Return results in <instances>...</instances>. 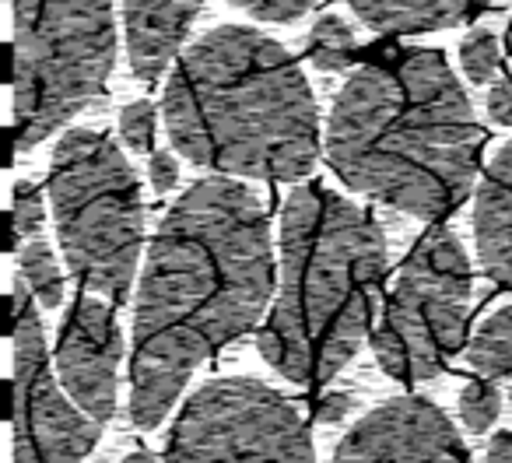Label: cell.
Wrapping results in <instances>:
<instances>
[{"instance_id":"obj_10","label":"cell","mask_w":512,"mask_h":463,"mask_svg":"<svg viewBox=\"0 0 512 463\" xmlns=\"http://www.w3.org/2000/svg\"><path fill=\"white\" fill-rule=\"evenodd\" d=\"M467 442L439 404L425 397H400L369 411L348 428L334 449L341 463H379V460H467Z\"/></svg>"},{"instance_id":"obj_19","label":"cell","mask_w":512,"mask_h":463,"mask_svg":"<svg viewBox=\"0 0 512 463\" xmlns=\"http://www.w3.org/2000/svg\"><path fill=\"white\" fill-rule=\"evenodd\" d=\"M498 39L488 29H474L467 39L460 43V64L474 85H484L498 74Z\"/></svg>"},{"instance_id":"obj_3","label":"cell","mask_w":512,"mask_h":463,"mask_svg":"<svg viewBox=\"0 0 512 463\" xmlns=\"http://www.w3.org/2000/svg\"><path fill=\"white\" fill-rule=\"evenodd\" d=\"M162 116L179 155L225 176L302 179L323 148L306 74L246 25H218L179 53Z\"/></svg>"},{"instance_id":"obj_21","label":"cell","mask_w":512,"mask_h":463,"mask_svg":"<svg viewBox=\"0 0 512 463\" xmlns=\"http://www.w3.org/2000/svg\"><path fill=\"white\" fill-rule=\"evenodd\" d=\"M120 134L134 151H151V144H155V106L148 99L130 102L120 113Z\"/></svg>"},{"instance_id":"obj_15","label":"cell","mask_w":512,"mask_h":463,"mask_svg":"<svg viewBox=\"0 0 512 463\" xmlns=\"http://www.w3.org/2000/svg\"><path fill=\"white\" fill-rule=\"evenodd\" d=\"M467 362L484 379H512V302L477 327L467 344Z\"/></svg>"},{"instance_id":"obj_26","label":"cell","mask_w":512,"mask_h":463,"mask_svg":"<svg viewBox=\"0 0 512 463\" xmlns=\"http://www.w3.org/2000/svg\"><path fill=\"white\" fill-rule=\"evenodd\" d=\"M488 460L491 463H512V432H498L488 442Z\"/></svg>"},{"instance_id":"obj_28","label":"cell","mask_w":512,"mask_h":463,"mask_svg":"<svg viewBox=\"0 0 512 463\" xmlns=\"http://www.w3.org/2000/svg\"><path fill=\"white\" fill-rule=\"evenodd\" d=\"M509 404H512V390H509Z\"/></svg>"},{"instance_id":"obj_14","label":"cell","mask_w":512,"mask_h":463,"mask_svg":"<svg viewBox=\"0 0 512 463\" xmlns=\"http://www.w3.org/2000/svg\"><path fill=\"white\" fill-rule=\"evenodd\" d=\"M488 4L491 0H351V11L386 36H414L467 22Z\"/></svg>"},{"instance_id":"obj_13","label":"cell","mask_w":512,"mask_h":463,"mask_svg":"<svg viewBox=\"0 0 512 463\" xmlns=\"http://www.w3.org/2000/svg\"><path fill=\"white\" fill-rule=\"evenodd\" d=\"M474 243L484 274L512 288V141L491 158L477 186Z\"/></svg>"},{"instance_id":"obj_5","label":"cell","mask_w":512,"mask_h":463,"mask_svg":"<svg viewBox=\"0 0 512 463\" xmlns=\"http://www.w3.org/2000/svg\"><path fill=\"white\" fill-rule=\"evenodd\" d=\"M50 204L78 285L127 302L141 260L144 204L120 144L99 130H67L53 148Z\"/></svg>"},{"instance_id":"obj_2","label":"cell","mask_w":512,"mask_h":463,"mask_svg":"<svg viewBox=\"0 0 512 463\" xmlns=\"http://www.w3.org/2000/svg\"><path fill=\"white\" fill-rule=\"evenodd\" d=\"M327 162L351 190L421 221L470 197L481 127L439 50H407L358 67L323 134Z\"/></svg>"},{"instance_id":"obj_8","label":"cell","mask_w":512,"mask_h":463,"mask_svg":"<svg viewBox=\"0 0 512 463\" xmlns=\"http://www.w3.org/2000/svg\"><path fill=\"white\" fill-rule=\"evenodd\" d=\"M165 460H313L302 411L260 379L232 376L204 383L176 418Z\"/></svg>"},{"instance_id":"obj_1","label":"cell","mask_w":512,"mask_h":463,"mask_svg":"<svg viewBox=\"0 0 512 463\" xmlns=\"http://www.w3.org/2000/svg\"><path fill=\"white\" fill-rule=\"evenodd\" d=\"M274 292L271 221L235 179L193 183L158 225L134 302L130 418L158 428L186 379L260 323Z\"/></svg>"},{"instance_id":"obj_9","label":"cell","mask_w":512,"mask_h":463,"mask_svg":"<svg viewBox=\"0 0 512 463\" xmlns=\"http://www.w3.org/2000/svg\"><path fill=\"white\" fill-rule=\"evenodd\" d=\"M29 281L18 274L11 288V344H15V372H11V435L15 460L22 463H71L85 460L99 442V421L67 400L46 351L43 320L29 302Z\"/></svg>"},{"instance_id":"obj_23","label":"cell","mask_w":512,"mask_h":463,"mask_svg":"<svg viewBox=\"0 0 512 463\" xmlns=\"http://www.w3.org/2000/svg\"><path fill=\"white\" fill-rule=\"evenodd\" d=\"M488 116L495 123H512V78H509V74H498L495 85H491Z\"/></svg>"},{"instance_id":"obj_4","label":"cell","mask_w":512,"mask_h":463,"mask_svg":"<svg viewBox=\"0 0 512 463\" xmlns=\"http://www.w3.org/2000/svg\"><path fill=\"white\" fill-rule=\"evenodd\" d=\"M386 274L383 225L351 200L299 186L281 214V292L256 348L285 379H334L362 348Z\"/></svg>"},{"instance_id":"obj_20","label":"cell","mask_w":512,"mask_h":463,"mask_svg":"<svg viewBox=\"0 0 512 463\" xmlns=\"http://www.w3.org/2000/svg\"><path fill=\"white\" fill-rule=\"evenodd\" d=\"M11 218H15V232H11V246L18 239H32L39 236L43 228V197L32 183H18L15 186V204H11Z\"/></svg>"},{"instance_id":"obj_27","label":"cell","mask_w":512,"mask_h":463,"mask_svg":"<svg viewBox=\"0 0 512 463\" xmlns=\"http://www.w3.org/2000/svg\"><path fill=\"white\" fill-rule=\"evenodd\" d=\"M509 53H512V32H509Z\"/></svg>"},{"instance_id":"obj_25","label":"cell","mask_w":512,"mask_h":463,"mask_svg":"<svg viewBox=\"0 0 512 463\" xmlns=\"http://www.w3.org/2000/svg\"><path fill=\"white\" fill-rule=\"evenodd\" d=\"M351 407H355V397H351V393H330V397L320 400V411H316V418L327 421V425H334V421H341Z\"/></svg>"},{"instance_id":"obj_7","label":"cell","mask_w":512,"mask_h":463,"mask_svg":"<svg viewBox=\"0 0 512 463\" xmlns=\"http://www.w3.org/2000/svg\"><path fill=\"white\" fill-rule=\"evenodd\" d=\"M470 260L449 228H432L404 260L372 351L386 376L421 383L446 369L467 334Z\"/></svg>"},{"instance_id":"obj_22","label":"cell","mask_w":512,"mask_h":463,"mask_svg":"<svg viewBox=\"0 0 512 463\" xmlns=\"http://www.w3.org/2000/svg\"><path fill=\"white\" fill-rule=\"evenodd\" d=\"M228 4L249 11L253 18H264V22H295L306 11H313L320 0H228Z\"/></svg>"},{"instance_id":"obj_17","label":"cell","mask_w":512,"mask_h":463,"mask_svg":"<svg viewBox=\"0 0 512 463\" xmlns=\"http://www.w3.org/2000/svg\"><path fill=\"white\" fill-rule=\"evenodd\" d=\"M18 260H22V278L29 281L32 295H36L46 309H57L60 302H64V274H60V264L50 246L39 236L25 239Z\"/></svg>"},{"instance_id":"obj_24","label":"cell","mask_w":512,"mask_h":463,"mask_svg":"<svg viewBox=\"0 0 512 463\" xmlns=\"http://www.w3.org/2000/svg\"><path fill=\"white\" fill-rule=\"evenodd\" d=\"M148 172H151V183H155L158 193H169L172 186H176V179H179V165H176V158H172L169 151H155V155H151Z\"/></svg>"},{"instance_id":"obj_12","label":"cell","mask_w":512,"mask_h":463,"mask_svg":"<svg viewBox=\"0 0 512 463\" xmlns=\"http://www.w3.org/2000/svg\"><path fill=\"white\" fill-rule=\"evenodd\" d=\"M200 8L204 0H123L127 57L134 78L155 85L169 71V64H176Z\"/></svg>"},{"instance_id":"obj_11","label":"cell","mask_w":512,"mask_h":463,"mask_svg":"<svg viewBox=\"0 0 512 463\" xmlns=\"http://www.w3.org/2000/svg\"><path fill=\"white\" fill-rule=\"evenodd\" d=\"M123 334L116 313L99 299L81 295L60 330L57 372L64 390L92 414L109 421L116 414V383H120Z\"/></svg>"},{"instance_id":"obj_6","label":"cell","mask_w":512,"mask_h":463,"mask_svg":"<svg viewBox=\"0 0 512 463\" xmlns=\"http://www.w3.org/2000/svg\"><path fill=\"white\" fill-rule=\"evenodd\" d=\"M11 11L15 144L36 148L106 92L116 18L109 0H11Z\"/></svg>"},{"instance_id":"obj_16","label":"cell","mask_w":512,"mask_h":463,"mask_svg":"<svg viewBox=\"0 0 512 463\" xmlns=\"http://www.w3.org/2000/svg\"><path fill=\"white\" fill-rule=\"evenodd\" d=\"M306 53H309V60H313V67H320V71H327V74L344 71V67L355 60V32L337 15H323V18H316L313 32H309Z\"/></svg>"},{"instance_id":"obj_18","label":"cell","mask_w":512,"mask_h":463,"mask_svg":"<svg viewBox=\"0 0 512 463\" xmlns=\"http://www.w3.org/2000/svg\"><path fill=\"white\" fill-rule=\"evenodd\" d=\"M498 411H502V393H498L495 383H484V379H477V383H467L460 393V418L463 425L470 428V432H488L491 425L498 421Z\"/></svg>"}]
</instances>
